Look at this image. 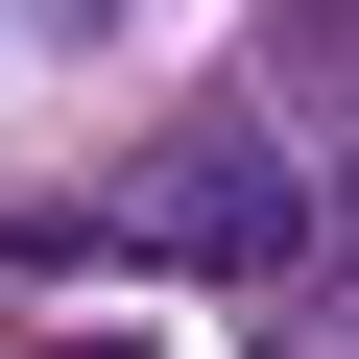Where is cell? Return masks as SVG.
<instances>
[{"instance_id": "cell-2", "label": "cell", "mask_w": 359, "mask_h": 359, "mask_svg": "<svg viewBox=\"0 0 359 359\" xmlns=\"http://www.w3.org/2000/svg\"><path fill=\"white\" fill-rule=\"evenodd\" d=\"M72 359H120V335H72Z\"/></svg>"}, {"instance_id": "cell-1", "label": "cell", "mask_w": 359, "mask_h": 359, "mask_svg": "<svg viewBox=\"0 0 359 359\" xmlns=\"http://www.w3.org/2000/svg\"><path fill=\"white\" fill-rule=\"evenodd\" d=\"M144 240H192V264H264L287 216H264V168H168V192H144Z\"/></svg>"}]
</instances>
